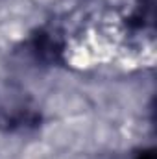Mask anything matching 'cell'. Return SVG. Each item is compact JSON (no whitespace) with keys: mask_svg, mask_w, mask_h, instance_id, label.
<instances>
[{"mask_svg":"<svg viewBox=\"0 0 157 159\" xmlns=\"http://www.w3.org/2000/svg\"><path fill=\"white\" fill-rule=\"evenodd\" d=\"M30 52L35 56L37 61L56 65L63 59L65 39L56 28H41L30 39Z\"/></svg>","mask_w":157,"mask_h":159,"instance_id":"obj_1","label":"cell"},{"mask_svg":"<svg viewBox=\"0 0 157 159\" xmlns=\"http://www.w3.org/2000/svg\"><path fill=\"white\" fill-rule=\"evenodd\" d=\"M154 4H155V0H139L135 11L128 19V24L131 28H137V30L152 28L154 19H155V6Z\"/></svg>","mask_w":157,"mask_h":159,"instance_id":"obj_3","label":"cell"},{"mask_svg":"<svg viewBox=\"0 0 157 159\" xmlns=\"http://www.w3.org/2000/svg\"><path fill=\"white\" fill-rule=\"evenodd\" d=\"M41 122V115L32 107H17L0 113V128L6 131H24L34 129Z\"/></svg>","mask_w":157,"mask_h":159,"instance_id":"obj_2","label":"cell"},{"mask_svg":"<svg viewBox=\"0 0 157 159\" xmlns=\"http://www.w3.org/2000/svg\"><path fill=\"white\" fill-rule=\"evenodd\" d=\"M135 159H157L155 150H142V152H139V156Z\"/></svg>","mask_w":157,"mask_h":159,"instance_id":"obj_4","label":"cell"}]
</instances>
